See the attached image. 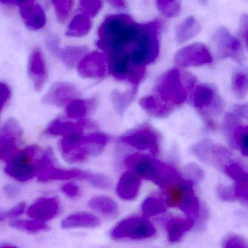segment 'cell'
I'll return each mask as SVG.
<instances>
[{"mask_svg": "<svg viewBox=\"0 0 248 248\" xmlns=\"http://www.w3.org/2000/svg\"><path fill=\"white\" fill-rule=\"evenodd\" d=\"M138 31L139 24L129 16H109L99 27L97 46L106 54L120 51L130 54Z\"/></svg>", "mask_w": 248, "mask_h": 248, "instance_id": "1", "label": "cell"}, {"mask_svg": "<svg viewBox=\"0 0 248 248\" xmlns=\"http://www.w3.org/2000/svg\"><path fill=\"white\" fill-rule=\"evenodd\" d=\"M124 163L140 178L149 180L162 188L181 175L170 165L143 154H133L127 156Z\"/></svg>", "mask_w": 248, "mask_h": 248, "instance_id": "2", "label": "cell"}, {"mask_svg": "<svg viewBox=\"0 0 248 248\" xmlns=\"http://www.w3.org/2000/svg\"><path fill=\"white\" fill-rule=\"evenodd\" d=\"M159 27L157 21L139 24L138 34L130 53L135 64L146 66L153 63L159 56Z\"/></svg>", "mask_w": 248, "mask_h": 248, "instance_id": "3", "label": "cell"}, {"mask_svg": "<svg viewBox=\"0 0 248 248\" xmlns=\"http://www.w3.org/2000/svg\"><path fill=\"white\" fill-rule=\"evenodd\" d=\"M194 183L180 175L162 188L165 191L168 206L178 207L190 218L200 215V205L193 188Z\"/></svg>", "mask_w": 248, "mask_h": 248, "instance_id": "4", "label": "cell"}, {"mask_svg": "<svg viewBox=\"0 0 248 248\" xmlns=\"http://www.w3.org/2000/svg\"><path fill=\"white\" fill-rule=\"evenodd\" d=\"M38 152L35 145L16 151L5 159V172L20 182L33 179L40 172V159L34 161Z\"/></svg>", "mask_w": 248, "mask_h": 248, "instance_id": "5", "label": "cell"}, {"mask_svg": "<svg viewBox=\"0 0 248 248\" xmlns=\"http://www.w3.org/2000/svg\"><path fill=\"white\" fill-rule=\"evenodd\" d=\"M106 55L111 76L117 80L128 81L133 87L138 88L144 78L146 66L135 64L130 54L126 52H113Z\"/></svg>", "mask_w": 248, "mask_h": 248, "instance_id": "6", "label": "cell"}, {"mask_svg": "<svg viewBox=\"0 0 248 248\" xmlns=\"http://www.w3.org/2000/svg\"><path fill=\"white\" fill-rule=\"evenodd\" d=\"M156 92L163 102L173 105L183 104L188 96L182 75L177 69L164 74L158 81Z\"/></svg>", "mask_w": 248, "mask_h": 248, "instance_id": "7", "label": "cell"}, {"mask_svg": "<svg viewBox=\"0 0 248 248\" xmlns=\"http://www.w3.org/2000/svg\"><path fill=\"white\" fill-rule=\"evenodd\" d=\"M156 232L154 225L146 217H133L122 220L111 233L114 239H144Z\"/></svg>", "mask_w": 248, "mask_h": 248, "instance_id": "8", "label": "cell"}, {"mask_svg": "<svg viewBox=\"0 0 248 248\" xmlns=\"http://www.w3.org/2000/svg\"><path fill=\"white\" fill-rule=\"evenodd\" d=\"M37 175L39 181L46 182L53 180H87L89 172L79 170H63L57 168L53 163V152L48 149L40 157V170Z\"/></svg>", "mask_w": 248, "mask_h": 248, "instance_id": "9", "label": "cell"}, {"mask_svg": "<svg viewBox=\"0 0 248 248\" xmlns=\"http://www.w3.org/2000/svg\"><path fill=\"white\" fill-rule=\"evenodd\" d=\"M213 43L216 46L217 56L220 59L231 58L239 63H243L244 56L242 44L233 37L229 30L220 27L213 36Z\"/></svg>", "mask_w": 248, "mask_h": 248, "instance_id": "10", "label": "cell"}, {"mask_svg": "<svg viewBox=\"0 0 248 248\" xmlns=\"http://www.w3.org/2000/svg\"><path fill=\"white\" fill-rule=\"evenodd\" d=\"M212 62L211 53L202 43L189 45L178 50L175 56V63L184 67L202 66L211 63Z\"/></svg>", "mask_w": 248, "mask_h": 248, "instance_id": "11", "label": "cell"}, {"mask_svg": "<svg viewBox=\"0 0 248 248\" xmlns=\"http://www.w3.org/2000/svg\"><path fill=\"white\" fill-rule=\"evenodd\" d=\"M121 141L140 150H148L154 155L159 153V140L155 131L140 129L121 138Z\"/></svg>", "mask_w": 248, "mask_h": 248, "instance_id": "12", "label": "cell"}, {"mask_svg": "<svg viewBox=\"0 0 248 248\" xmlns=\"http://www.w3.org/2000/svg\"><path fill=\"white\" fill-rule=\"evenodd\" d=\"M23 130L18 122L8 119L0 130V147L3 151L5 159L17 150V145L22 139Z\"/></svg>", "mask_w": 248, "mask_h": 248, "instance_id": "13", "label": "cell"}, {"mask_svg": "<svg viewBox=\"0 0 248 248\" xmlns=\"http://www.w3.org/2000/svg\"><path fill=\"white\" fill-rule=\"evenodd\" d=\"M79 76L83 78H101L107 72L106 56L99 52L86 54L78 64Z\"/></svg>", "mask_w": 248, "mask_h": 248, "instance_id": "14", "label": "cell"}, {"mask_svg": "<svg viewBox=\"0 0 248 248\" xmlns=\"http://www.w3.org/2000/svg\"><path fill=\"white\" fill-rule=\"evenodd\" d=\"M79 92L75 85L69 82H57L43 97V101L48 105L63 107L77 98Z\"/></svg>", "mask_w": 248, "mask_h": 248, "instance_id": "15", "label": "cell"}, {"mask_svg": "<svg viewBox=\"0 0 248 248\" xmlns=\"http://www.w3.org/2000/svg\"><path fill=\"white\" fill-rule=\"evenodd\" d=\"M194 107L204 114L207 109L218 114L222 109V103L216 93L211 87L198 85L196 87L193 95Z\"/></svg>", "mask_w": 248, "mask_h": 248, "instance_id": "16", "label": "cell"}, {"mask_svg": "<svg viewBox=\"0 0 248 248\" xmlns=\"http://www.w3.org/2000/svg\"><path fill=\"white\" fill-rule=\"evenodd\" d=\"M28 72L35 91H41L47 82V69L44 56L39 48H34L30 55Z\"/></svg>", "mask_w": 248, "mask_h": 248, "instance_id": "17", "label": "cell"}, {"mask_svg": "<svg viewBox=\"0 0 248 248\" xmlns=\"http://www.w3.org/2000/svg\"><path fill=\"white\" fill-rule=\"evenodd\" d=\"M59 200L54 197H43L34 202L27 210V215L34 220L48 221L54 218L59 213Z\"/></svg>", "mask_w": 248, "mask_h": 248, "instance_id": "18", "label": "cell"}, {"mask_svg": "<svg viewBox=\"0 0 248 248\" xmlns=\"http://www.w3.org/2000/svg\"><path fill=\"white\" fill-rule=\"evenodd\" d=\"M224 171L234 181L233 191L235 198L247 202L248 198V172L239 164L231 163L224 167Z\"/></svg>", "mask_w": 248, "mask_h": 248, "instance_id": "19", "label": "cell"}, {"mask_svg": "<svg viewBox=\"0 0 248 248\" xmlns=\"http://www.w3.org/2000/svg\"><path fill=\"white\" fill-rule=\"evenodd\" d=\"M140 178L133 171L123 173L117 186V193L123 200H133L137 197L140 189Z\"/></svg>", "mask_w": 248, "mask_h": 248, "instance_id": "20", "label": "cell"}, {"mask_svg": "<svg viewBox=\"0 0 248 248\" xmlns=\"http://www.w3.org/2000/svg\"><path fill=\"white\" fill-rule=\"evenodd\" d=\"M21 16L26 26L32 31L41 30L46 24L44 11L40 5L34 4L20 8Z\"/></svg>", "mask_w": 248, "mask_h": 248, "instance_id": "21", "label": "cell"}, {"mask_svg": "<svg viewBox=\"0 0 248 248\" xmlns=\"http://www.w3.org/2000/svg\"><path fill=\"white\" fill-rule=\"evenodd\" d=\"M101 224L99 219L88 213H78L63 219L62 226L63 229H93L98 227Z\"/></svg>", "mask_w": 248, "mask_h": 248, "instance_id": "22", "label": "cell"}, {"mask_svg": "<svg viewBox=\"0 0 248 248\" xmlns=\"http://www.w3.org/2000/svg\"><path fill=\"white\" fill-rule=\"evenodd\" d=\"M90 125L91 123L86 120H81L78 123L56 120L49 124L46 132L52 136H64L72 132H82Z\"/></svg>", "mask_w": 248, "mask_h": 248, "instance_id": "23", "label": "cell"}, {"mask_svg": "<svg viewBox=\"0 0 248 248\" xmlns=\"http://www.w3.org/2000/svg\"><path fill=\"white\" fill-rule=\"evenodd\" d=\"M194 219L171 218L167 222L166 230L170 242H176L194 226Z\"/></svg>", "mask_w": 248, "mask_h": 248, "instance_id": "24", "label": "cell"}, {"mask_svg": "<svg viewBox=\"0 0 248 248\" xmlns=\"http://www.w3.org/2000/svg\"><path fill=\"white\" fill-rule=\"evenodd\" d=\"M202 27L194 17H188L177 26L175 40L184 43L195 37L201 31Z\"/></svg>", "mask_w": 248, "mask_h": 248, "instance_id": "25", "label": "cell"}, {"mask_svg": "<svg viewBox=\"0 0 248 248\" xmlns=\"http://www.w3.org/2000/svg\"><path fill=\"white\" fill-rule=\"evenodd\" d=\"M89 206L93 210L109 218L115 217L118 215V206L109 197L104 196L94 197L90 200Z\"/></svg>", "mask_w": 248, "mask_h": 248, "instance_id": "26", "label": "cell"}, {"mask_svg": "<svg viewBox=\"0 0 248 248\" xmlns=\"http://www.w3.org/2000/svg\"><path fill=\"white\" fill-rule=\"evenodd\" d=\"M92 27L91 18L88 14L80 13L74 17L68 27L66 35L69 37H83L87 35Z\"/></svg>", "mask_w": 248, "mask_h": 248, "instance_id": "27", "label": "cell"}, {"mask_svg": "<svg viewBox=\"0 0 248 248\" xmlns=\"http://www.w3.org/2000/svg\"><path fill=\"white\" fill-rule=\"evenodd\" d=\"M137 91L138 88L133 87L131 90L126 92L113 91L111 95V101L114 108L120 114H123L129 105L133 102Z\"/></svg>", "mask_w": 248, "mask_h": 248, "instance_id": "28", "label": "cell"}, {"mask_svg": "<svg viewBox=\"0 0 248 248\" xmlns=\"http://www.w3.org/2000/svg\"><path fill=\"white\" fill-rule=\"evenodd\" d=\"M88 53L86 47H67L60 53L62 61L69 69L76 66Z\"/></svg>", "mask_w": 248, "mask_h": 248, "instance_id": "29", "label": "cell"}, {"mask_svg": "<svg viewBox=\"0 0 248 248\" xmlns=\"http://www.w3.org/2000/svg\"><path fill=\"white\" fill-rule=\"evenodd\" d=\"M140 104L142 108L158 117H163L170 112V107L161 104L153 96L143 97L140 99Z\"/></svg>", "mask_w": 248, "mask_h": 248, "instance_id": "30", "label": "cell"}, {"mask_svg": "<svg viewBox=\"0 0 248 248\" xmlns=\"http://www.w3.org/2000/svg\"><path fill=\"white\" fill-rule=\"evenodd\" d=\"M141 209L144 216L152 217L165 213L166 206L159 197H149L143 202Z\"/></svg>", "mask_w": 248, "mask_h": 248, "instance_id": "31", "label": "cell"}, {"mask_svg": "<svg viewBox=\"0 0 248 248\" xmlns=\"http://www.w3.org/2000/svg\"><path fill=\"white\" fill-rule=\"evenodd\" d=\"M14 229L29 233H37L48 229L47 225L44 222L37 220H14L10 223Z\"/></svg>", "mask_w": 248, "mask_h": 248, "instance_id": "32", "label": "cell"}, {"mask_svg": "<svg viewBox=\"0 0 248 248\" xmlns=\"http://www.w3.org/2000/svg\"><path fill=\"white\" fill-rule=\"evenodd\" d=\"M91 103L85 100L75 98L67 104L66 114L71 119L83 118L88 113Z\"/></svg>", "mask_w": 248, "mask_h": 248, "instance_id": "33", "label": "cell"}, {"mask_svg": "<svg viewBox=\"0 0 248 248\" xmlns=\"http://www.w3.org/2000/svg\"><path fill=\"white\" fill-rule=\"evenodd\" d=\"M248 128L247 125L237 124L233 130V143L245 156H248Z\"/></svg>", "mask_w": 248, "mask_h": 248, "instance_id": "34", "label": "cell"}, {"mask_svg": "<svg viewBox=\"0 0 248 248\" xmlns=\"http://www.w3.org/2000/svg\"><path fill=\"white\" fill-rule=\"evenodd\" d=\"M59 22L63 24L67 21L72 12L74 0H52Z\"/></svg>", "mask_w": 248, "mask_h": 248, "instance_id": "35", "label": "cell"}, {"mask_svg": "<svg viewBox=\"0 0 248 248\" xmlns=\"http://www.w3.org/2000/svg\"><path fill=\"white\" fill-rule=\"evenodd\" d=\"M156 5L165 16L173 18L181 11V5L177 0H156Z\"/></svg>", "mask_w": 248, "mask_h": 248, "instance_id": "36", "label": "cell"}, {"mask_svg": "<svg viewBox=\"0 0 248 248\" xmlns=\"http://www.w3.org/2000/svg\"><path fill=\"white\" fill-rule=\"evenodd\" d=\"M232 88L237 98L240 99L245 98L248 91V79L245 74L238 72L233 75L232 79Z\"/></svg>", "mask_w": 248, "mask_h": 248, "instance_id": "37", "label": "cell"}, {"mask_svg": "<svg viewBox=\"0 0 248 248\" xmlns=\"http://www.w3.org/2000/svg\"><path fill=\"white\" fill-rule=\"evenodd\" d=\"M79 7L90 17H95L102 8L101 0H80Z\"/></svg>", "mask_w": 248, "mask_h": 248, "instance_id": "38", "label": "cell"}, {"mask_svg": "<svg viewBox=\"0 0 248 248\" xmlns=\"http://www.w3.org/2000/svg\"><path fill=\"white\" fill-rule=\"evenodd\" d=\"M87 181L98 188H107L111 186L110 180L101 174L89 173Z\"/></svg>", "mask_w": 248, "mask_h": 248, "instance_id": "39", "label": "cell"}, {"mask_svg": "<svg viewBox=\"0 0 248 248\" xmlns=\"http://www.w3.org/2000/svg\"><path fill=\"white\" fill-rule=\"evenodd\" d=\"M186 171L189 178L192 179L191 181H201L204 177V172H203L202 170L198 165L194 163L189 164L186 168Z\"/></svg>", "mask_w": 248, "mask_h": 248, "instance_id": "40", "label": "cell"}, {"mask_svg": "<svg viewBox=\"0 0 248 248\" xmlns=\"http://www.w3.org/2000/svg\"><path fill=\"white\" fill-rule=\"evenodd\" d=\"M11 96V91L6 84L0 82V111L5 107Z\"/></svg>", "mask_w": 248, "mask_h": 248, "instance_id": "41", "label": "cell"}, {"mask_svg": "<svg viewBox=\"0 0 248 248\" xmlns=\"http://www.w3.org/2000/svg\"><path fill=\"white\" fill-rule=\"evenodd\" d=\"M223 246L225 248H247V244L242 238L232 236L226 238Z\"/></svg>", "mask_w": 248, "mask_h": 248, "instance_id": "42", "label": "cell"}, {"mask_svg": "<svg viewBox=\"0 0 248 248\" xmlns=\"http://www.w3.org/2000/svg\"><path fill=\"white\" fill-rule=\"evenodd\" d=\"M25 207L26 204L24 203H19L15 207L11 208V210L5 212L2 216H3L4 217H8V218H14V217H18V216L23 214L24 210H25Z\"/></svg>", "mask_w": 248, "mask_h": 248, "instance_id": "43", "label": "cell"}, {"mask_svg": "<svg viewBox=\"0 0 248 248\" xmlns=\"http://www.w3.org/2000/svg\"><path fill=\"white\" fill-rule=\"evenodd\" d=\"M62 191H63L65 194L68 197H78L80 193V189L78 186L74 184H66L63 186L62 187Z\"/></svg>", "mask_w": 248, "mask_h": 248, "instance_id": "44", "label": "cell"}, {"mask_svg": "<svg viewBox=\"0 0 248 248\" xmlns=\"http://www.w3.org/2000/svg\"><path fill=\"white\" fill-rule=\"evenodd\" d=\"M240 33L241 35L245 40V44L248 46V16H242L240 20Z\"/></svg>", "mask_w": 248, "mask_h": 248, "instance_id": "45", "label": "cell"}, {"mask_svg": "<svg viewBox=\"0 0 248 248\" xmlns=\"http://www.w3.org/2000/svg\"><path fill=\"white\" fill-rule=\"evenodd\" d=\"M219 196L220 198L226 201H232L235 200L234 194H233V189L229 188V187H220L218 190Z\"/></svg>", "mask_w": 248, "mask_h": 248, "instance_id": "46", "label": "cell"}, {"mask_svg": "<svg viewBox=\"0 0 248 248\" xmlns=\"http://www.w3.org/2000/svg\"><path fill=\"white\" fill-rule=\"evenodd\" d=\"M3 191L5 194L11 198L18 197L21 192V189L19 187L14 185H7L4 187Z\"/></svg>", "mask_w": 248, "mask_h": 248, "instance_id": "47", "label": "cell"}, {"mask_svg": "<svg viewBox=\"0 0 248 248\" xmlns=\"http://www.w3.org/2000/svg\"><path fill=\"white\" fill-rule=\"evenodd\" d=\"M47 46H48L49 49L51 50L52 53L54 54L60 55V50L59 47V40L57 37H50L47 40Z\"/></svg>", "mask_w": 248, "mask_h": 248, "instance_id": "48", "label": "cell"}, {"mask_svg": "<svg viewBox=\"0 0 248 248\" xmlns=\"http://www.w3.org/2000/svg\"><path fill=\"white\" fill-rule=\"evenodd\" d=\"M34 0H14V5L21 8V7L27 6V5L34 4Z\"/></svg>", "mask_w": 248, "mask_h": 248, "instance_id": "49", "label": "cell"}, {"mask_svg": "<svg viewBox=\"0 0 248 248\" xmlns=\"http://www.w3.org/2000/svg\"><path fill=\"white\" fill-rule=\"evenodd\" d=\"M110 1L114 6L120 8H125L126 4L124 0H110Z\"/></svg>", "mask_w": 248, "mask_h": 248, "instance_id": "50", "label": "cell"}, {"mask_svg": "<svg viewBox=\"0 0 248 248\" xmlns=\"http://www.w3.org/2000/svg\"><path fill=\"white\" fill-rule=\"evenodd\" d=\"M0 2L5 5H14V0H0Z\"/></svg>", "mask_w": 248, "mask_h": 248, "instance_id": "51", "label": "cell"}, {"mask_svg": "<svg viewBox=\"0 0 248 248\" xmlns=\"http://www.w3.org/2000/svg\"><path fill=\"white\" fill-rule=\"evenodd\" d=\"M4 154L3 151H2V148L0 147V159H3Z\"/></svg>", "mask_w": 248, "mask_h": 248, "instance_id": "52", "label": "cell"}, {"mask_svg": "<svg viewBox=\"0 0 248 248\" xmlns=\"http://www.w3.org/2000/svg\"><path fill=\"white\" fill-rule=\"evenodd\" d=\"M199 1L202 5H207V2H208V0H199Z\"/></svg>", "mask_w": 248, "mask_h": 248, "instance_id": "53", "label": "cell"}, {"mask_svg": "<svg viewBox=\"0 0 248 248\" xmlns=\"http://www.w3.org/2000/svg\"><path fill=\"white\" fill-rule=\"evenodd\" d=\"M2 217H1V216H0V220H2Z\"/></svg>", "mask_w": 248, "mask_h": 248, "instance_id": "54", "label": "cell"}]
</instances>
